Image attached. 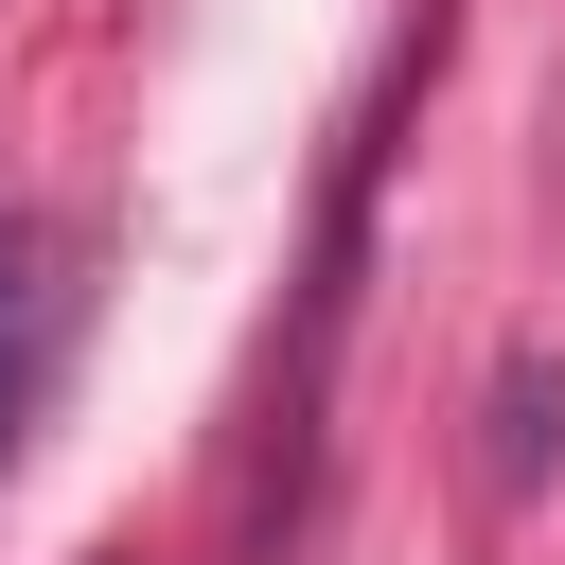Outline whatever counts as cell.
<instances>
[{
    "instance_id": "obj_1",
    "label": "cell",
    "mask_w": 565,
    "mask_h": 565,
    "mask_svg": "<svg viewBox=\"0 0 565 565\" xmlns=\"http://www.w3.org/2000/svg\"><path fill=\"white\" fill-rule=\"evenodd\" d=\"M71 335H88V265H71L53 230H0V477H18V441H35V406H53V371H71Z\"/></svg>"
},
{
    "instance_id": "obj_2",
    "label": "cell",
    "mask_w": 565,
    "mask_h": 565,
    "mask_svg": "<svg viewBox=\"0 0 565 565\" xmlns=\"http://www.w3.org/2000/svg\"><path fill=\"white\" fill-rule=\"evenodd\" d=\"M547 441H565V371L530 353V371H494V494H530V477H547Z\"/></svg>"
}]
</instances>
